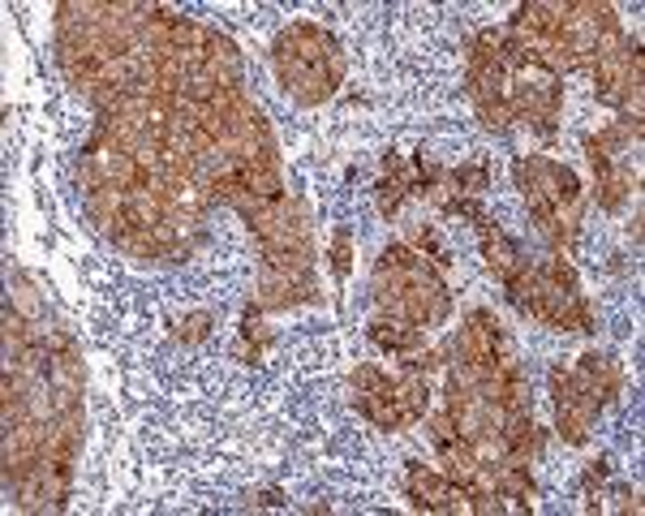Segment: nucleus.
<instances>
[{
    "label": "nucleus",
    "instance_id": "obj_1",
    "mask_svg": "<svg viewBox=\"0 0 645 516\" xmlns=\"http://www.w3.org/2000/svg\"><path fill=\"white\" fill-rule=\"evenodd\" d=\"M374 301L379 315L401 319L409 328H439L452 315V293L444 284V272L426 263L405 241L387 245L374 263Z\"/></svg>",
    "mask_w": 645,
    "mask_h": 516
},
{
    "label": "nucleus",
    "instance_id": "obj_3",
    "mask_svg": "<svg viewBox=\"0 0 645 516\" xmlns=\"http://www.w3.org/2000/svg\"><path fill=\"white\" fill-rule=\"evenodd\" d=\"M272 65L297 103H322L345 83V52L315 22L288 26L272 47Z\"/></svg>",
    "mask_w": 645,
    "mask_h": 516
},
{
    "label": "nucleus",
    "instance_id": "obj_13",
    "mask_svg": "<svg viewBox=\"0 0 645 516\" xmlns=\"http://www.w3.org/2000/svg\"><path fill=\"white\" fill-rule=\"evenodd\" d=\"M211 328H216V315L198 310V315H189V319L177 323V340H185V344H198V340H207V336H211Z\"/></svg>",
    "mask_w": 645,
    "mask_h": 516
},
{
    "label": "nucleus",
    "instance_id": "obj_2",
    "mask_svg": "<svg viewBox=\"0 0 645 516\" xmlns=\"http://www.w3.org/2000/svg\"><path fill=\"white\" fill-rule=\"evenodd\" d=\"M512 177H516V189L529 202L534 229L547 241V250L568 259L577 250L581 211H586V189L577 182V173L547 160V155H521L512 164Z\"/></svg>",
    "mask_w": 645,
    "mask_h": 516
},
{
    "label": "nucleus",
    "instance_id": "obj_12",
    "mask_svg": "<svg viewBox=\"0 0 645 516\" xmlns=\"http://www.w3.org/2000/svg\"><path fill=\"white\" fill-rule=\"evenodd\" d=\"M606 477H611V461H606V457L590 461V465H586V473H581V499H586V508H590V513H594V499L602 495Z\"/></svg>",
    "mask_w": 645,
    "mask_h": 516
},
{
    "label": "nucleus",
    "instance_id": "obj_4",
    "mask_svg": "<svg viewBox=\"0 0 645 516\" xmlns=\"http://www.w3.org/2000/svg\"><path fill=\"white\" fill-rule=\"evenodd\" d=\"M405 495H409V504H414L417 513H469V486L457 482V477H448V473L426 470L417 461H409V470H405Z\"/></svg>",
    "mask_w": 645,
    "mask_h": 516
},
{
    "label": "nucleus",
    "instance_id": "obj_14",
    "mask_svg": "<svg viewBox=\"0 0 645 516\" xmlns=\"http://www.w3.org/2000/svg\"><path fill=\"white\" fill-rule=\"evenodd\" d=\"M284 504H288V499H284V491H276V486L263 491V495H254V508H284Z\"/></svg>",
    "mask_w": 645,
    "mask_h": 516
},
{
    "label": "nucleus",
    "instance_id": "obj_5",
    "mask_svg": "<svg viewBox=\"0 0 645 516\" xmlns=\"http://www.w3.org/2000/svg\"><path fill=\"white\" fill-rule=\"evenodd\" d=\"M473 229H478V245H482V259H487L491 276H495L500 284L512 281V276H516V272H521V267L529 263V259L521 254V245H516V241H512V237H507L504 229H500V224L491 220V216H482V220H478Z\"/></svg>",
    "mask_w": 645,
    "mask_h": 516
},
{
    "label": "nucleus",
    "instance_id": "obj_10",
    "mask_svg": "<svg viewBox=\"0 0 645 516\" xmlns=\"http://www.w3.org/2000/svg\"><path fill=\"white\" fill-rule=\"evenodd\" d=\"M448 186L457 189V194H469V198H482V194L491 189V168H487V160L448 168Z\"/></svg>",
    "mask_w": 645,
    "mask_h": 516
},
{
    "label": "nucleus",
    "instance_id": "obj_11",
    "mask_svg": "<svg viewBox=\"0 0 645 516\" xmlns=\"http://www.w3.org/2000/svg\"><path fill=\"white\" fill-rule=\"evenodd\" d=\"M327 263H331V276L345 284L353 272V233L349 229H336L331 237V250H327Z\"/></svg>",
    "mask_w": 645,
    "mask_h": 516
},
{
    "label": "nucleus",
    "instance_id": "obj_7",
    "mask_svg": "<svg viewBox=\"0 0 645 516\" xmlns=\"http://www.w3.org/2000/svg\"><path fill=\"white\" fill-rule=\"evenodd\" d=\"M370 340H374V349H383V353H392V358H409L417 349H426V331L409 328V323H401V319H387V315H379V319L370 323Z\"/></svg>",
    "mask_w": 645,
    "mask_h": 516
},
{
    "label": "nucleus",
    "instance_id": "obj_6",
    "mask_svg": "<svg viewBox=\"0 0 645 516\" xmlns=\"http://www.w3.org/2000/svg\"><path fill=\"white\" fill-rule=\"evenodd\" d=\"M572 375H577V387H581L590 400H599V405H611V400L620 396V387H624V375H620L615 358H606L599 349H590V353L572 366Z\"/></svg>",
    "mask_w": 645,
    "mask_h": 516
},
{
    "label": "nucleus",
    "instance_id": "obj_8",
    "mask_svg": "<svg viewBox=\"0 0 645 516\" xmlns=\"http://www.w3.org/2000/svg\"><path fill=\"white\" fill-rule=\"evenodd\" d=\"M409 194H414V173H409V168H405V173H383V182L374 186V207H379V216L392 220Z\"/></svg>",
    "mask_w": 645,
    "mask_h": 516
},
{
    "label": "nucleus",
    "instance_id": "obj_9",
    "mask_svg": "<svg viewBox=\"0 0 645 516\" xmlns=\"http://www.w3.org/2000/svg\"><path fill=\"white\" fill-rule=\"evenodd\" d=\"M353 409L374 422L379 430H405V418H401V409H396V400L392 396H370V392H353Z\"/></svg>",
    "mask_w": 645,
    "mask_h": 516
}]
</instances>
